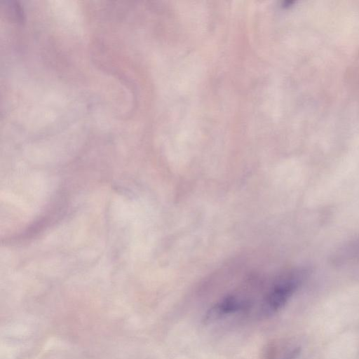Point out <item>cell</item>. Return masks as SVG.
Instances as JSON below:
<instances>
[{
	"instance_id": "3",
	"label": "cell",
	"mask_w": 359,
	"mask_h": 359,
	"mask_svg": "<svg viewBox=\"0 0 359 359\" xmlns=\"http://www.w3.org/2000/svg\"><path fill=\"white\" fill-rule=\"evenodd\" d=\"M337 265L359 262V237L354 238L339 248L332 258Z\"/></svg>"
},
{
	"instance_id": "2",
	"label": "cell",
	"mask_w": 359,
	"mask_h": 359,
	"mask_svg": "<svg viewBox=\"0 0 359 359\" xmlns=\"http://www.w3.org/2000/svg\"><path fill=\"white\" fill-rule=\"evenodd\" d=\"M248 304L246 300L238 296L229 295L224 297L208 309L204 316V322L212 323L222 320L243 310Z\"/></svg>"
},
{
	"instance_id": "1",
	"label": "cell",
	"mask_w": 359,
	"mask_h": 359,
	"mask_svg": "<svg viewBox=\"0 0 359 359\" xmlns=\"http://www.w3.org/2000/svg\"><path fill=\"white\" fill-rule=\"evenodd\" d=\"M305 272L293 271L280 278L264 297L261 311L265 316H271L280 310L297 290Z\"/></svg>"
}]
</instances>
